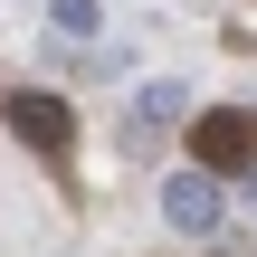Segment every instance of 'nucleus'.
<instances>
[{
  "label": "nucleus",
  "instance_id": "obj_1",
  "mask_svg": "<svg viewBox=\"0 0 257 257\" xmlns=\"http://www.w3.org/2000/svg\"><path fill=\"white\" fill-rule=\"evenodd\" d=\"M219 210H229V200H219V172H172V181H162V219H172L181 238H210Z\"/></svg>",
  "mask_w": 257,
  "mask_h": 257
},
{
  "label": "nucleus",
  "instance_id": "obj_2",
  "mask_svg": "<svg viewBox=\"0 0 257 257\" xmlns=\"http://www.w3.org/2000/svg\"><path fill=\"white\" fill-rule=\"evenodd\" d=\"M191 153L210 172H257V114H200L191 124Z\"/></svg>",
  "mask_w": 257,
  "mask_h": 257
},
{
  "label": "nucleus",
  "instance_id": "obj_3",
  "mask_svg": "<svg viewBox=\"0 0 257 257\" xmlns=\"http://www.w3.org/2000/svg\"><path fill=\"white\" fill-rule=\"evenodd\" d=\"M0 114H10V134H19V143H29V153H48V162H57V153H67V143H76V114H67V105H57V95H10V105H0Z\"/></svg>",
  "mask_w": 257,
  "mask_h": 257
},
{
  "label": "nucleus",
  "instance_id": "obj_4",
  "mask_svg": "<svg viewBox=\"0 0 257 257\" xmlns=\"http://www.w3.org/2000/svg\"><path fill=\"white\" fill-rule=\"evenodd\" d=\"M48 19H57V38H95L105 29V0H48Z\"/></svg>",
  "mask_w": 257,
  "mask_h": 257
},
{
  "label": "nucleus",
  "instance_id": "obj_5",
  "mask_svg": "<svg viewBox=\"0 0 257 257\" xmlns=\"http://www.w3.org/2000/svg\"><path fill=\"white\" fill-rule=\"evenodd\" d=\"M134 114H143V124H172V114H191V95H181V86H143Z\"/></svg>",
  "mask_w": 257,
  "mask_h": 257
}]
</instances>
